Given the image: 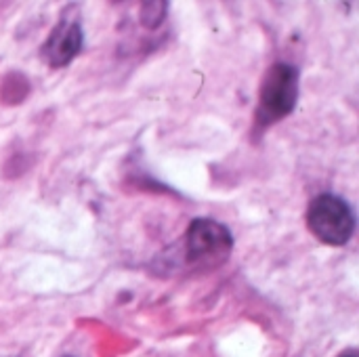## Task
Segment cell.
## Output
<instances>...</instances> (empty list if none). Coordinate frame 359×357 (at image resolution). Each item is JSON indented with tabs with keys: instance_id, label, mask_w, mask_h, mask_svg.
<instances>
[{
	"instance_id": "3",
	"label": "cell",
	"mask_w": 359,
	"mask_h": 357,
	"mask_svg": "<svg viewBox=\"0 0 359 357\" xmlns=\"http://www.w3.org/2000/svg\"><path fill=\"white\" fill-rule=\"evenodd\" d=\"M307 227L320 242L343 246L355 231V215L343 198L322 194L313 198L307 208Z\"/></svg>"
},
{
	"instance_id": "5",
	"label": "cell",
	"mask_w": 359,
	"mask_h": 357,
	"mask_svg": "<svg viewBox=\"0 0 359 357\" xmlns=\"http://www.w3.org/2000/svg\"><path fill=\"white\" fill-rule=\"evenodd\" d=\"M347 357H353V356H347Z\"/></svg>"
},
{
	"instance_id": "2",
	"label": "cell",
	"mask_w": 359,
	"mask_h": 357,
	"mask_svg": "<svg viewBox=\"0 0 359 357\" xmlns=\"http://www.w3.org/2000/svg\"><path fill=\"white\" fill-rule=\"evenodd\" d=\"M299 99V69L290 63H273L259 88L257 126L265 128L286 118Z\"/></svg>"
},
{
	"instance_id": "4",
	"label": "cell",
	"mask_w": 359,
	"mask_h": 357,
	"mask_svg": "<svg viewBox=\"0 0 359 357\" xmlns=\"http://www.w3.org/2000/svg\"><path fill=\"white\" fill-rule=\"evenodd\" d=\"M82 48V27L74 19H61L44 42V57L53 67L67 65Z\"/></svg>"
},
{
	"instance_id": "1",
	"label": "cell",
	"mask_w": 359,
	"mask_h": 357,
	"mask_svg": "<svg viewBox=\"0 0 359 357\" xmlns=\"http://www.w3.org/2000/svg\"><path fill=\"white\" fill-rule=\"evenodd\" d=\"M231 248H233V238L225 225L212 219H196L189 223L181 240L179 257L181 263L187 265L191 271L194 269L204 271L225 263L227 257L231 255Z\"/></svg>"
}]
</instances>
